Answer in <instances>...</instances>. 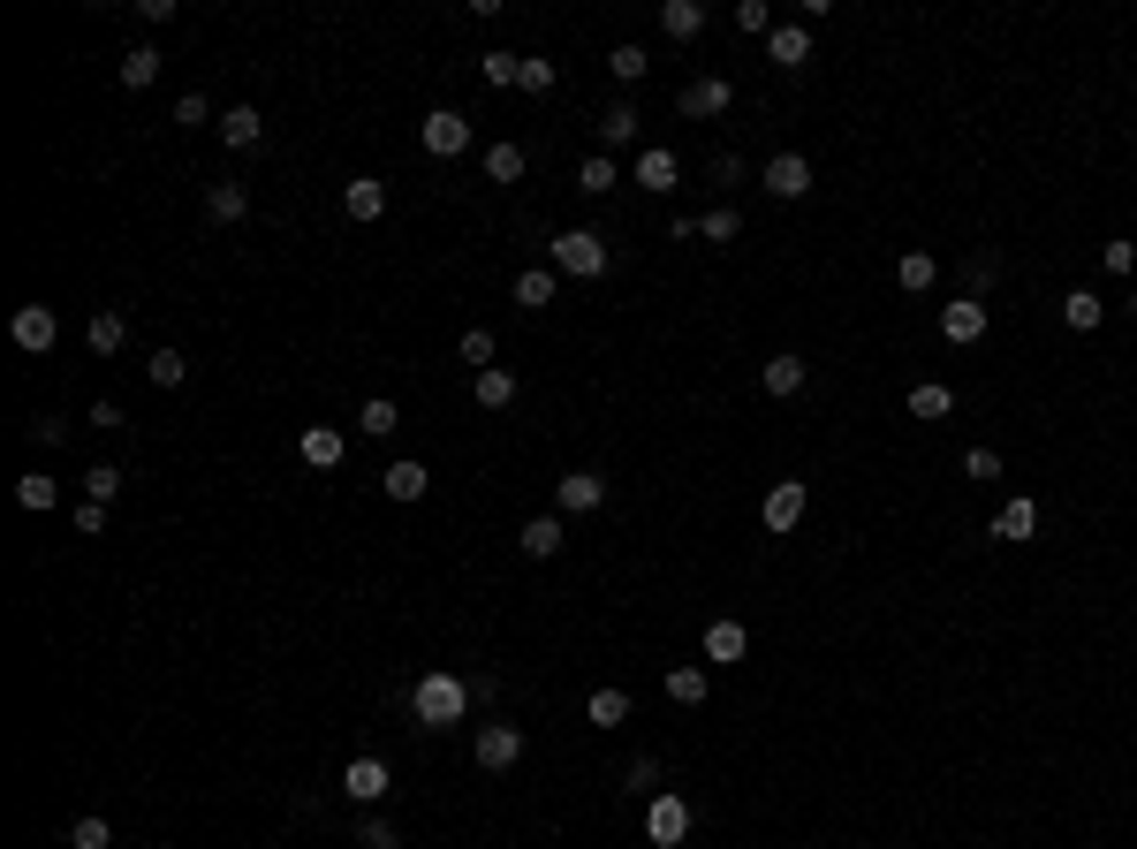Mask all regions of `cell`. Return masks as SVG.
Here are the masks:
<instances>
[{
	"label": "cell",
	"mask_w": 1137,
	"mask_h": 849,
	"mask_svg": "<svg viewBox=\"0 0 1137 849\" xmlns=\"http://www.w3.org/2000/svg\"><path fill=\"white\" fill-rule=\"evenodd\" d=\"M470 713V682L448 676V668H432V676L410 682V721L418 728H456Z\"/></svg>",
	"instance_id": "1"
},
{
	"label": "cell",
	"mask_w": 1137,
	"mask_h": 849,
	"mask_svg": "<svg viewBox=\"0 0 1137 849\" xmlns=\"http://www.w3.org/2000/svg\"><path fill=\"white\" fill-rule=\"evenodd\" d=\"M547 251H553V273H577V281H599L607 273V243L591 228H561Z\"/></svg>",
	"instance_id": "2"
},
{
	"label": "cell",
	"mask_w": 1137,
	"mask_h": 849,
	"mask_svg": "<svg viewBox=\"0 0 1137 849\" xmlns=\"http://www.w3.org/2000/svg\"><path fill=\"white\" fill-rule=\"evenodd\" d=\"M682 835H690V805L660 789V797L645 805V842H652V849H682Z\"/></svg>",
	"instance_id": "3"
},
{
	"label": "cell",
	"mask_w": 1137,
	"mask_h": 849,
	"mask_svg": "<svg viewBox=\"0 0 1137 849\" xmlns=\"http://www.w3.org/2000/svg\"><path fill=\"white\" fill-rule=\"evenodd\" d=\"M418 137H425V152H432V160H456V152H470V114H456V107H432Z\"/></svg>",
	"instance_id": "4"
},
{
	"label": "cell",
	"mask_w": 1137,
	"mask_h": 849,
	"mask_svg": "<svg viewBox=\"0 0 1137 849\" xmlns=\"http://www.w3.org/2000/svg\"><path fill=\"white\" fill-rule=\"evenodd\" d=\"M8 334H16V349H23V357H46V349H53V334H61V319H53V303H23V311L8 319Z\"/></svg>",
	"instance_id": "5"
},
{
	"label": "cell",
	"mask_w": 1137,
	"mask_h": 849,
	"mask_svg": "<svg viewBox=\"0 0 1137 849\" xmlns=\"http://www.w3.org/2000/svg\"><path fill=\"white\" fill-rule=\"evenodd\" d=\"M470 759L486 766V773H508V766L523 759V728H508V721L478 728V743H470Z\"/></svg>",
	"instance_id": "6"
},
{
	"label": "cell",
	"mask_w": 1137,
	"mask_h": 849,
	"mask_svg": "<svg viewBox=\"0 0 1137 849\" xmlns=\"http://www.w3.org/2000/svg\"><path fill=\"white\" fill-rule=\"evenodd\" d=\"M599 501H607V478H599V470H569V478L553 486V509L561 516H591Z\"/></svg>",
	"instance_id": "7"
},
{
	"label": "cell",
	"mask_w": 1137,
	"mask_h": 849,
	"mask_svg": "<svg viewBox=\"0 0 1137 849\" xmlns=\"http://www.w3.org/2000/svg\"><path fill=\"white\" fill-rule=\"evenodd\" d=\"M758 523H766L774 539H781V531H797V523H804V486H797V478H781V486H774V493L758 501Z\"/></svg>",
	"instance_id": "8"
},
{
	"label": "cell",
	"mask_w": 1137,
	"mask_h": 849,
	"mask_svg": "<svg viewBox=\"0 0 1137 849\" xmlns=\"http://www.w3.org/2000/svg\"><path fill=\"white\" fill-rule=\"evenodd\" d=\"M728 107H736V84H728V77L682 84V114H690V122H714V114H728Z\"/></svg>",
	"instance_id": "9"
},
{
	"label": "cell",
	"mask_w": 1137,
	"mask_h": 849,
	"mask_svg": "<svg viewBox=\"0 0 1137 849\" xmlns=\"http://www.w3.org/2000/svg\"><path fill=\"white\" fill-rule=\"evenodd\" d=\"M940 341H986V303L978 297H956V303H940Z\"/></svg>",
	"instance_id": "10"
},
{
	"label": "cell",
	"mask_w": 1137,
	"mask_h": 849,
	"mask_svg": "<svg viewBox=\"0 0 1137 849\" xmlns=\"http://www.w3.org/2000/svg\"><path fill=\"white\" fill-rule=\"evenodd\" d=\"M296 456H303V463H311V470H335L341 456H349V432H341V425H303V440H296Z\"/></svg>",
	"instance_id": "11"
},
{
	"label": "cell",
	"mask_w": 1137,
	"mask_h": 849,
	"mask_svg": "<svg viewBox=\"0 0 1137 849\" xmlns=\"http://www.w3.org/2000/svg\"><path fill=\"white\" fill-rule=\"evenodd\" d=\"M766 190H774V198H804V190H811V160H804V152H774V160H766Z\"/></svg>",
	"instance_id": "12"
},
{
	"label": "cell",
	"mask_w": 1137,
	"mask_h": 849,
	"mask_svg": "<svg viewBox=\"0 0 1137 849\" xmlns=\"http://www.w3.org/2000/svg\"><path fill=\"white\" fill-rule=\"evenodd\" d=\"M379 493L410 509V501H425V493H432V478H425V463L410 456V463H387V478H379Z\"/></svg>",
	"instance_id": "13"
},
{
	"label": "cell",
	"mask_w": 1137,
	"mask_h": 849,
	"mask_svg": "<svg viewBox=\"0 0 1137 849\" xmlns=\"http://www.w3.org/2000/svg\"><path fill=\"white\" fill-rule=\"evenodd\" d=\"M341 212H349L357 228H372L379 212H387V182H372V174H357V182L341 190Z\"/></svg>",
	"instance_id": "14"
},
{
	"label": "cell",
	"mask_w": 1137,
	"mask_h": 849,
	"mask_svg": "<svg viewBox=\"0 0 1137 849\" xmlns=\"http://www.w3.org/2000/svg\"><path fill=\"white\" fill-rule=\"evenodd\" d=\"M341 789H349V805H379L387 797V759H349Z\"/></svg>",
	"instance_id": "15"
},
{
	"label": "cell",
	"mask_w": 1137,
	"mask_h": 849,
	"mask_svg": "<svg viewBox=\"0 0 1137 849\" xmlns=\"http://www.w3.org/2000/svg\"><path fill=\"white\" fill-rule=\"evenodd\" d=\"M766 61H774V69H804V61H811V31H804V23H774Z\"/></svg>",
	"instance_id": "16"
},
{
	"label": "cell",
	"mask_w": 1137,
	"mask_h": 849,
	"mask_svg": "<svg viewBox=\"0 0 1137 849\" xmlns=\"http://www.w3.org/2000/svg\"><path fill=\"white\" fill-rule=\"evenodd\" d=\"M675 174H682V168H675V152H668V144H645V152H637V174H630V182H645L652 198H668V190H675Z\"/></svg>",
	"instance_id": "17"
},
{
	"label": "cell",
	"mask_w": 1137,
	"mask_h": 849,
	"mask_svg": "<svg viewBox=\"0 0 1137 849\" xmlns=\"http://www.w3.org/2000/svg\"><path fill=\"white\" fill-rule=\"evenodd\" d=\"M751 652V637H744V622H706V660H720V668H736Z\"/></svg>",
	"instance_id": "18"
},
{
	"label": "cell",
	"mask_w": 1137,
	"mask_h": 849,
	"mask_svg": "<svg viewBox=\"0 0 1137 849\" xmlns=\"http://www.w3.org/2000/svg\"><path fill=\"white\" fill-rule=\"evenodd\" d=\"M1031 531H1039V501H1024V493H1016L1009 509L994 516V539H1009V547H1024Z\"/></svg>",
	"instance_id": "19"
},
{
	"label": "cell",
	"mask_w": 1137,
	"mask_h": 849,
	"mask_svg": "<svg viewBox=\"0 0 1137 849\" xmlns=\"http://www.w3.org/2000/svg\"><path fill=\"white\" fill-rule=\"evenodd\" d=\"M1099 319H1107V303H1099L1093 289H1069V297H1061V327H1069V334H1093Z\"/></svg>",
	"instance_id": "20"
},
{
	"label": "cell",
	"mask_w": 1137,
	"mask_h": 849,
	"mask_svg": "<svg viewBox=\"0 0 1137 849\" xmlns=\"http://www.w3.org/2000/svg\"><path fill=\"white\" fill-rule=\"evenodd\" d=\"M508 297L523 303V311H547V303H553V266H523V273H516V289H508Z\"/></svg>",
	"instance_id": "21"
},
{
	"label": "cell",
	"mask_w": 1137,
	"mask_h": 849,
	"mask_svg": "<svg viewBox=\"0 0 1137 849\" xmlns=\"http://www.w3.org/2000/svg\"><path fill=\"white\" fill-rule=\"evenodd\" d=\"M220 137H228L236 152H251L258 137H266V114H258V107H228V114H220Z\"/></svg>",
	"instance_id": "22"
},
{
	"label": "cell",
	"mask_w": 1137,
	"mask_h": 849,
	"mask_svg": "<svg viewBox=\"0 0 1137 849\" xmlns=\"http://www.w3.org/2000/svg\"><path fill=\"white\" fill-rule=\"evenodd\" d=\"M470 394H478V410H508L516 402V372H501V364L493 372H470Z\"/></svg>",
	"instance_id": "23"
},
{
	"label": "cell",
	"mask_w": 1137,
	"mask_h": 849,
	"mask_svg": "<svg viewBox=\"0 0 1137 849\" xmlns=\"http://www.w3.org/2000/svg\"><path fill=\"white\" fill-rule=\"evenodd\" d=\"M660 31H668V39H698V31H706V8H698V0H660Z\"/></svg>",
	"instance_id": "24"
},
{
	"label": "cell",
	"mask_w": 1137,
	"mask_h": 849,
	"mask_svg": "<svg viewBox=\"0 0 1137 849\" xmlns=\"http://www.w3.org/2000/svg\"><path fill=\"white\" fill-rule=\"evenodd\" d=\"M895 281H902L910 297H926L932 281H940V266H932V251H902V258H895Z\"/></svg>",
	"instance_id": "25"
},
{
	"label": "cell",
	"mask_w": 1137,
	"mask_h": 849,
	"mask_svg": "<svg viewBox=\"0 0 1137 849\" xmlns=\"http://www.w3.org/2000/svg\"><path fill=\"white\" fill-rule=\"evenodd\" d=\"M144 380H152L160 394H168V387H182V380H190V357H182V349H152V357H144Z\"/></svg>",
	"instance_id": "26"
},
{
	"label": "cell",
	"mask_w": 1137,
	"mask_h": 849,
	"mask_svg": "<svg viewBox=\"0 0 1137 849\" xmlns=\"http://www.w3.org/2000/svg\"><path fill=\"white\" fill-rule=\"evenodd\" d=\"M758 387H766L774 402H789V394H797V387H804V357H774V364L758 372Z\"/></svg>",
	"instance_id": "27"
},
{
	"label": "cell",
	"mask_w": 1137,
	"mask_h": 849,
	"mask_svg": "<svg viewBox=\"0 0 1137 849\" xmlns=\"http://www.w3.org/2000/svg\"><path fill=\"white\" fill-rule=\"evenodd\" d=\"M523 553H531V561H553V553H561V516H531V523H523Z\"/></svg>",
	"instance_id": "28"
},
{
	"label": "cell",
	"mask_w": 1137,
	"mask_h": 849,
	"mask_svg": "<svg viewBox=\"0 0 1137 849\" xmlns=\"http://www.w3.org/2000/svg\"><path fill=\"white\" fill-rule=\"evenodd\" d=\"M122 84L129 91L160 84V46H129V53H122Z\"/></svg>",
	"instance_id": "29"
},
{
	"label": "cell",
	"mask_w": 1137,
	"mask_h": 849,
	"mask_svg": "<svg viewBox=\"0 0 1137 849\" xmlns=\"http://www.w3.org/2000/svg\"><path fill=\"white\" fill-rule=\"evenodd\" d=\"M206 212H212V220H243V212H251V190H243V182H212Z\"/></svg>",
	"instance_id": "30"
},
{
	"label": "cell",
	"mask_w": 1137,
	"mask_h": 849,
	"mask_svg": "<svg viewBox=\"0 0 1137 849\" xmlns=\"http://www.w3.org/2000/svg\"><path fill=\"white\" fill-rule=\"evenodd\" d=\"M84 341H91V349H99V357H114V349H122V341H129V327H122V311H91V327H84Z\"/></svg>",
	"instance_id": "31"
},
{
	"label": "cell",
	"mask_w": 1137,
	"mask_h": 849,
	"mask_svg": "<svg viewBox=\"0 0 1137 849\" xmlns=\"http://www.w3.org/2000/svg\"><path fill=\"white\" fill-rule=\"evenodd\" d=\"M706 690H714L706 668H668V698H675V706H706Z\"/></svg>",
	"instance_id": "32"
},
{
	"label": "cell",
	"mask_w": 1137,
	"mask_h": 849,
	"mask_svg": "<svg viewBox=\"0 0 1137 849\" xmlns=\"http://www.w3.org/2000/svg\"><path fill=\"white\" fill-rule=\"evenodd\" d=\"M585 713H591L599 728H622V721H630V690H591Z\"/></svg>",
	"instance_id": "33"
},
{
	"label": "cell",
	"mask_w": 1137,
	"mask_h": 849,
	"mask_svg": "<svg viewBox=\"0 0 1137 849\" xmlns=\"http://www.w3.org/2000/svg\"><path fill=\"white\" fill-rule=\"evenodd\" d=\"M948 410H956V394H948V387H910V418H926V425H940V418H948Z\"/></svg>",
	"instance_id": "34"
},
{
	"label": "cell",
	"mask_w": 1137,
	"mask_h": 849,
	"mask_svg": "<svg viewBox=\"0 0 1137 849\" xmlns=\"http://www.w3.org/2000/svg\"><path fill=\"white\" fill-rule=\"evenodd\" d=\"M395 425H402V410H395V402H387V394H372V402H365V410H357V432H372V440H387V432H395Z\"/></svg>",
	"instance_id": "35"
},
{
	"label": "cell",
	"mask_w": 1137,
	"mask_h": 849,
	"mask_svg": "<svg viewBox=\"0 0 1137 849\" xmlns=\"http://www.w3.org/2000/svg\"><path fill=\"white\" fill-rule=\"evenodd\" d=\"M114 493H122V470H114V463H91V470H84V501L114 509Z\"/></svg>",
	"instance_id": "36"
},
{
	"label": "cell",
	"mask_w": 1137,
	"mask_h": 849,
	"mask_svg": "<svg viewBox=\"0 0 1137 849\" xmlns=\"http://www.w3.org/2000/svg\"><path fill=\"white\" fill-rule=\"evenodd\" d=\"M698 236H706V243H736V236H744V212H736V206H714L706 220H698Z\"/></svg>",
	"instance_id": "37"
},
{
	"label": "cell",
	"mask_w": 1137,
	"mask_h": 849,
	"mask_svg": "<svg viewBox=\"0 0 1137 849\" xmlns=\"http://www.w3.org/2000/svg\"><path fill=\"white\" fill-rule=\"evenodd\" d=\"M456 357H463L470 372H493V327H470V334L456 341Z\"/></svg>",
	"instance_id": "38"
},
{
	"label": "cell",
	"mask_w": 1137,
	"mask_h": 849,
	"mask_svg": "<svg viewBox=\"0 0 1137 849\" xmlns=\"http://www.w3.org/2000/svg\"><path fill=\"white\" fill-rule=\"evenodd\" d=\"M599 137H607V144H630V137H637V107H630V99H615V107L599 114Z\"/></svg>",
	"instance_id": "39"
},
{
	"label": "cell",
	"mask_w": 1137,
	"mask_h": 849,
	"mask_svg": "<svg viewBox=\"0 0 1137 849\" xmlns=\"http://www.w3.org/2000/svg\"><path fill=\"white\" fill-rule=\"evenodd\" d=\"M615 182H622V174H615V160H599V152H591L585 168H577V190H585V198H607Z\"/></svg>",
	"instance_id": "40"
},
{
	"label": "cell",
	"mask_w": 1137,
	"mask_h": 849,
	"mask_svg": "<svg viewBox=\"0 0 1137 849\" xmlns=\"http://www.w3.org/2000/svg\"><path fill=\"white\" fill-rule=\"evenodd\" d=\"M69 849H114V827H107L99 811H84V819L69 827Z\"/></svg>",
	"instance_id": "41"
},
{
	"label": "cell",
	"mask_w": 1137,
	"mask_h": 849,
	"mask_svg": "<svg viewBox=\"0 0 1137 849\" xmlns=\"http://www.w3.org/2000/svg\"><path fill=\"white\" fill-rule=\"evenodd\" d=\"M607 69H615L622 84H645V69H652V53H645V46H615V53H607Z\"/></svg>",
	"instance_id": "42"
},
{
	"label": "cell",
	"mask_w": 1137,
	"mask_h": 849,
	"mask_svg": "<svg viewBox=\"0 0 1137 849\" xmlns=\"http://www.w3.org/2000/svg\"><path fill=\"white\" fill-rule=\"evenodd\" d=\"M53 493H61V486H53L46 470H23V478H16V501H23V509H53Z\"/></svg>",
	"instance_id": "43"
},
{
	"label": "cell",
	"mask_w": 1137,
	"mask_h": 849,
	"mask_svg": "<svg viewBox=\"0 0 1137 849\" xmlns=\"http://www.w3.org/2000/svg\"><path fill=\"white\" fill-rule=\"evenodd\" d=\"M486 174H493V182H516V174H523V144H493V152H486Z\"/></svg>",
	"instance_id": "44"
},
{
	"label": "cell",
	"mask_w": 1137,
	"mask_h": 849,
	"mask_svg": "<svg viewBox=\"0 0 1137 849\" xmlns=\"http://www.w3.org/2000/svg\"><path fill=\"white\" fill-rule=\"evenodd\" d=\"M174 122H182V129H206L212 122V99H206V91H182V99H174Z\"/></svg>",
	"instance_id": "45"
},
{
	"label": "cell",
	"mask_w": 1137,
	"mask_h": 849,
	"mask_svg": "<svg viewBox=\"0 0 1137 849\" xmlns=\"http://www.w3.org/2000/svg\"><path fill=\"white\" fill-rule=\"evenodd\" d=\"M516 91H531V99H539V91H553V61H539V53H531V61L516 69Z\"/></svg>",
	"instance_id": "46"
},
{
	"label": "cell",
	"mask_w": 1137,
	"mask_h": 849,
	"mask_svg": "<svg viewBox=\"0 0 1137 849\" xmlns=\"http://www.w3.org/2000/svg\"><path fill=\"white\" fill-rule=\"evenodd\" d=\"M736 23L758 31V39H774V8H766V0H736Z\"/></svg>",
	"instance_id": "47"
},
{
	"label": "cell",
	"mask_w": 1137,
	"mask_h": 849,
	"mask_svg": "<svg viewBox=\"0 0 1137 849\" xmlns=\"http://www.w3.org/2000/svg\"><path fill=\"white\" fill-rule=\"evenodd\" d=\"M478 69H486V84H516L523 53H478Z\"/></svg>",
	"instance_id": "48"
},
{
	"label": "cell",
	"mask_w": 1137,
	"mask_h": 849,
	"mask_svg": "<svg viewBox=\"0 0 1137 849\" xmlns=\"http://www.w3.org/2000/svg\"><path fill=\"white\" fill-rule=\"evenodd\" d=\"M964 470L978 478V486H994V478H1001V456H994V448H970V456H964Z\"/></svg>",
	"instance_id": "49"
},
{
	"label": "cell",
	"mask_w": 1137,
	"mask_h": 849,
	"mask_svg": "<svg viewBox=\"0 0 1137 849\" xmlns=\"http://www.w3.org/2000/svg\"><path fill=\"white\" fill-rule=\"evenodd\" d=\"M1099 266L1107 273H1137V243H1099Z\"/></svg>",
	"instance_id": "50"
},
{
	"label": "cell",
	"mask_w": 1137,
	"mask_h": 849,
	"mask_svg": "<svg viewBox=\"0 0 1137 849\" xmlns=\"http://www.w3.org/2000/svg\"><path fill=\"white\" fill-rule=\"evenodd\" d=\"M630 789H637V797H660V766H652V759H630Z\"/></svg>",
	"instance_id": "51"
},
{
	"label": "cell",
	"mask_w": 1137,
	"mask_h": 849,
	"mask_svg": "<svg viewBox=\"0 0 1137 849\" xmlns=\"http://www.w3.org/2000/svg\"><path fill=\"white\" fill-rule=\"evenodd\" d=\"M357 849H395V827H387V819H365V835H357Z\"/></svg>",
	"instance_id": "52"
},
{
	"label": "cell",
	"mask_w": 1137,
	"mask_h": 849,
	"mask_svg": "<svg viewBox=\"0 0 1137 849\" xmlns=\"http://www.w3.org/2000/svg\"><path fill=\"white\" fill-rule=\"evenodd\" d=\"M77 531H84V539H91V531H107V509H99V501H84V509H77Z\"/></svg>",
	"instance_id": "53"
},
{
	"label": "cell",
	"mask_w": 1137,
	"mask_h": 849,
	"mask_svg": "<svg viewBox=\"0 0 1137 849\" xmlns=\"http://www.w3.org/2000/svg\"><path fill=\"white\" fill-rule=\"evenodd\" d=\"M1130 311H1137V297H1130Z\"/></svg>",
	"instance_id": "54"
}]
</instances>
